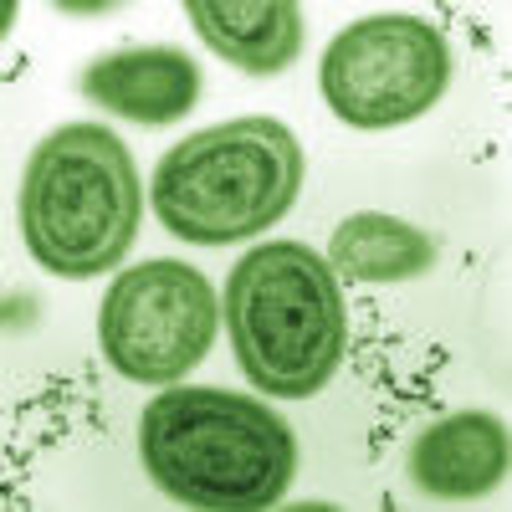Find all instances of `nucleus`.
<instances>
[{"mask_svg":"<svg viewBox=\"0 0 512 512\" xmlns=\"http://www.w3.org/2000/svg\"><path fill=\"white\" fill-rule=\"evenodd\" d=\"M144 221L139 164L103 123H62L21 180V236L41 272L82 282L113 272Z\"/></svg>","mask_w":512,"mask_h":512,"instance_id":"obj_2","label":"nucleus"},{"mask_svg":"<svg viewBox=\"0 0 512 512\" xmlns=\"http://www.w3.org/2000/svg\"><path fill=\"white\" fill-rule=\"evenodd\" d=\"M216 292L190 262H139L118 272L98 313L108 364L134 384H175L216 344Z\"/></svg>","mask_w":512,"mask_h":512,"instance_id":"obj_6","label":"nucleus"},{"mask_svg":"<svg viewBox=\"0 0 512 512\" xmlns=\"http://www.w3.org/2000/svg\"><path fill=\"white\" fill-rule=\"evenodd\" d=\"M436 262V241L410 221L359 210L328 241V267L354 282H405Z\"/></svg>","mask_w":512,"mask_h":512,"instance_id":"obj_10","label":"nucleus"},{"mask_svg":"<svg viewBox=\"0 0 512 512\" xmlns=\"http://www.w3.org/2000/svg\"><path fill=\"white\" fill-rule=\"evenodd\" d=\"M303 190V149L277 118H231L180 139L154 169V216L169 236L231 246L277 226Z\"/></svg>","mask_w":512,"mask_h":512,"instance_id":"obj_4","label":"nucleus"},{"mask_svg":"<svg viewBox=\"0 0 512 512\" xmlns=\"http://www.w3.org/2000/svg\"><path fill=\"white\" fill-rule=\"evenodd\" d=\"M185 11L205 47L241 72L272 77L303 52V16L292 0H190Z\"/></svg>","mask_w":512,"mask_h":512,"instance_id":"obj_9","label":"nucleus"},{"mask_svg":"<svg viewBox=\"0 0 512 512\" xmlns=\"http://www.w3.org/2000/svg\"><path fill=\"white\" fill-rule=\"evenodd\" d=\"M512 466L507 425L487 410H461L420 431L410 446V482L425 497L441 502H472L487 497Z\"/></svg>","mask_w":512,"mask_h":512,"instance_id":"obj_7","label":"nucleus"},{"mask_svg":"<svg viewBox=\"0 0 512 512\" xmlns=\"http://www.w3.org/2000/svg\"><path fill=\"white\" fill-rule=\"evenodd\" d=\"M226 333L241 374L262 395L308 400L338 374L349 313L328 256L303 241H267L226 282Z\"/></svg>","mask_w":512,"mask_h":512,"instance_id":"obj_3","label":"nucleus"},{"mask_svg":"<svg viewBox=\"0 0 512 512\" xmlns=\"http://www.w3.org/2000/svg\"><path fill=\"white\" fill-rule=\"evenodd\" d=\"M82 93L118 118L169 128L200 103V67L175 47H128L82 72Z\"/></svg>","mask_w":512,"mask_h":512,"instance_id":"obj_8","label":"nucleus"},{"mask_svg":"<svg viewBox=\"0 0 512 512\" xmlns=\"http://www.w3.org/2000/svg\"><path fill=\"white\" fill-rule=\"evenodd\" d=\"M318 82L338 118L379 134L441 103L451 82V52L446 36L420 16H364L328 41Z\"/></svg>","mask_w":512,"mask_h":512,"instance_id":"obj_5","label":"nucleus"},{"mask_svg":"<svg viewBox=\"0 0 512 512\" xmlns=\"http://www.w3.org/2000/svg\"><path fill=\"white\" fill-rule=\"evenodd\" d=\"M139 461L175 502L256 512L287 492L297 472V436L256 395L169 384L139 415Z\"/></svg>","mask_w":512,"mask_h":512,"instance_id":"obj_1","label":"nucleus"}]
</instances>
